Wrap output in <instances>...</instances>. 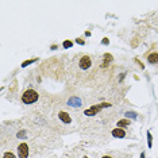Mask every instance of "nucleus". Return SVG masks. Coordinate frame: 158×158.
I'll return each instance as SVG.
<instances>
[{
  "label": "nucleus",
  "mask_w": 158,
  "mask_h": 158,
  "mask_svg": "<svg viewBox=\"0 0 158 158\" xmlns=\"http://www.w3.org/2000/svg\"><path fill=\"white\" fill-rule=\"evenodd\" d=\"M38 97H39V95L34 91V89H27V91L22 95V102L25 103V104H32V103H35L38 100Z\"/></svg>",
  "instance_id": "1"
},
{
  "label": "nucleus",
  "mask_w": 158,
  "mask_h": 158,
  "mask_svg": "<svg viewBox=\"0 0 158 158\" xmlns=\"http://www.w3.org/2000/svg\"><path fill=\"white\" fill-rule=\"evenodd\" d=\"M78 65H80L81 69H89L92 65V60L89 56H83L78 61Z\"/></svg>",
  "instance_id": "2"
},
{
  "label": "nucleus",
  "mask_w": 158,
  "mask_h": 158,
  "mask_svg": "<svg viewBox=\"0 0 158 158\" xmlns=\"http://www.w3.org/2000/svg\"><path fill=\"white\" fill-rule=\"evenodd\" d=\"M18 155H19V158L28 157V146L26 143H20L18 146Z\"/></svg>",
  "instance_id": "3"
},
{
  "label": "nucleus",
  "mask_w": 158,
  "mask_h": 158,
  "mask_svg": "<svg viewBox=\"0 0 158 158\" xmlns=\"http://www.w3.org/2000/svg\"><path fill=\"white\" fill-rule=\"evenodd\" d=\"M103 107H109V104H100V105H93L92 108H89V109H87L85 111V115H88V116H93V115H96V114L100 111V109L103 108Z\"/></svg>",
  "instance_id": "4"
},
{
  "label": "nucleus",
  "mask_w": 158,
  "mask_h": 158,
  "mask_svg": "<svg viewBox=\"0 0 158 158\" xmlns=\"http://www.w3.org/2000/svg\"><path fill=\"white\" fill-rule=\"evenodd\" d=\"M147 61L150 63H158V53H150L147 56Z\"/></svg>",
  "instance_id": "5"
},
{
  "label": "nucleus",
  "mask_w": 158,
  "mask_h": 158,
  "mask_svg": "<svg viewBox=\"0 0 158 158\" xmlns=\"http://www.w3.org/2000/svg\"><path fill=\"white\" fill-rule=\"evenodd\" d=\"M112 135L115 138H124L126 137V133H124L122 128H115V130L112 131Z\"/></svg>",
  "instance_id": "6"
},
{
  "label": "nucleus",
  "mask_w": 158,
  "mask_h": 158,
  "mask_svg": "<svg viewBox=\"0 0 158 158\" xmlns=\"http://www.w3.org/2000/svg\"><path fill=\"white\" fill-rule=\"evenodd\" d=\"M60 118H61V120H62V122H65V123H70V122H72L70 116L68 115L66 112H61L60 114Z\"/></svg>",
  "instance_id": "7"
},
{
  "label": "nucleus",
  "mask_w": 158,
  "mask_h": 158,
  "mask_svg": "<svg viewBox=\"0 0 158 158\" xmlns=\"http://www.w3.org/2000/svg\"><path fill=\"white\" fill-rule=\"evenodd\" d=\"M128 124H130V120L128 119H122V120H119V122H118V127H126V126H128Z\"/></svg>",
  "instance_id": "8"
},
{
  "label": "nucleus",
  "mask_w": 158,
  "mask_h": 158,
  "mask_svg": "<svg viewBox=\"0 0 158 158\" xmlns=\"http://www.w3.org/2000/svg\"><path fill=\"white\" fill-rule=\"evenodd\" d=\"M72 45H73V43H72V41H65V42H63V47H65V49H69V47H72Z\"/></svg>",
  "instance_id": "9"
},
{
  "label": "nucleus",
  "mask_w": 158,
  "mask_h": 158,
  "mask_svg": "<svg viewBox=\"0 0 158 158\" xmlns=\"http://www.w3.org/2000/svg\"><path fill=\"white\" fill-rule=\"evenodd\" d=\"M3 158H15V155L12 154V153H10V151H8V153H6V154L3 155Z\"/></svg>",
  "instance_id": "10"
},
{
  "label": "nucleus",
  "mask_w": 158,
  "mask_h": 158,
  "mask_svg": "<svg viewBox=\"0 0 158 158\" xmlns=\"http://www.w3.org/2000/svg\"><path fill=\"white\" fill-rule=\"evenodd\" d=\"M147 139H149V142H147L149 146L151 147V134H150V133H147Z\"/></svg>",
  "instance_id": "11"
},
{
  "label": "nucleus",
  "mask_w": 158,
  "mask_h": 158,
  "mask_svg": "<svg viewBox=\"0 0 158 158\" xmlns=\"http://www.w3.org/2000/svg\"><path fill=\"white\" fill-rule=\"evenodd\" d=\"M103 43H104V45H107V43H108V39L104 38V39H103Z\"/></svg>",
  "instance_id": "12"
},
{
  "label": "nucleus",
  "mask_w": 158,
  "mask_h": 158,
  "mask_svg": "<svg viewBox=\"0 0 158 158\" xmlns=\"http://www.w3.org/2000/svg\"><path fill=\"white\" fill-rule=\"evenodd\" d=\"M103 158H111V157H108V155H104V157H103Z\"/></svg>",
  "instance_id": "13"
},
{
  "label": "nucleus",
  "mask_w": 158,
  "mask_h": 158,
  "mask_svg": "<svg viewBox=\"0 0 158 158\" xmlns=\"http://www.w3.org/2000/svg\"><path fill=\"white\" fill-rule=\"evenodd\" d=\"M84 158H88V157H84Z\"/></svg>",
  "instance_id": "14"
}]
</instances>
